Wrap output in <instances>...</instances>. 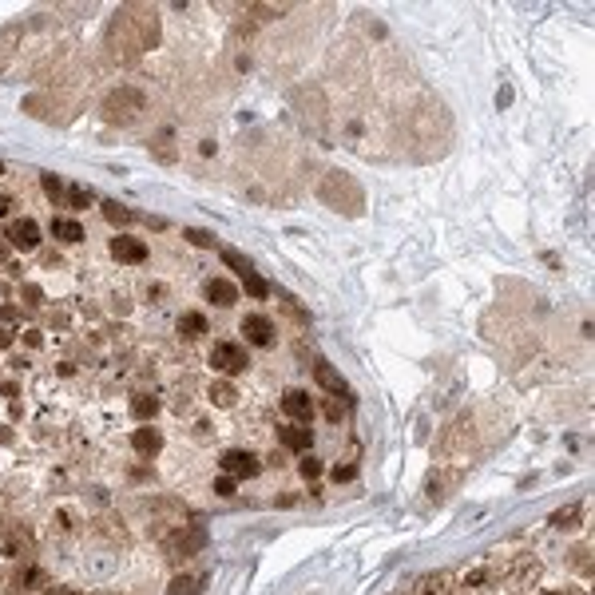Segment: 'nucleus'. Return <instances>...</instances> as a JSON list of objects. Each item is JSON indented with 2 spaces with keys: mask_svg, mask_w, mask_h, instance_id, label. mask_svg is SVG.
I'll use <instances>...</instances> for the list:
<instances>
[{
  "mask_svg": "<svg viewBox=\"0 0 595 595\" xmlns=\"http://www.w3.org/2000/svg\"><path fill=\"white\" fill-rule=\"evenodd\" d=\"M222 472L235 476V480H250V476L262 472V460L246 453V449H231V453H222Z\"/></svg>",
  "mask_w": 595,
  "mask_h": 595,
  "instance_id": "obj_1",
  "label": "nucleus"
},
{
  "mask_svg": "<svg viewBox=\"0 0 595 595\" xmlns=\"http://www.w3.org/2000/svg\"><path fill=\"white\" fill-rule=\"evenodd\" d=\"M210 365H215L219 374H242V369H246V349L235 346V342H222V346H215V353H210Z\"/></svg>",
  "mask_w": 595,
  "mask_h": 595,
  "instance_id": "obj_2",
  "label": "nucleus"
},
{
  "mask_svg": "<svg viewBox=\"0 0 595 595\" xmlns=\"http://www.w3.org/2000/svg\"><path fill=\"white\" fill-rule=\"evenodd\" d=\"M242 337L246 342H254L258 349H270L278 342L274 326H270V318H262V314H250V318H242Z\"/></svg>",
  "mask_w": 595,
  "mask_h": 595,
  "instance_id": "obj_3",
  "label": "nucleus"
},
{
  "mask_svg": "<svg viewBox=\"0 0 595 595\" xmlns=\"http://www.w3.org/2000/svg\"><path fill=\"white\" fill-rule=\"evenodd\" d=\"M111 258H115V262L135 266V262L147 258V246H143L139 238H131V235H119V238H111Z\"/></svg>",
  "mask_w": 595,
  "mask_h": 595,
  "instance_id": "obj_4",
  "label": "nucleus"
},
{
  "mask_svg": "<svg viewBox=\"0 0 595 595\" xmlns=\"http://www.w3.org/2000/svg\"><path fill=\"white\" fill-rule=\"evenodd\" d=\"M8 242H12L16 250H36L40 246V226L32 219H16L12 226H8Z\"/></svg>",
  "mask_w": 595,
  "mask_h": 595,
  "instance_id": "obj_5",
  "label": "nucleus"
},
{
  "mask_svg": "<svg viewBox=\"0 0 595 595\" xmlns=\"http://www.w3.org/2000/svg\"><path fill=\"white\" fill-rule=\"evenodd\" d=\"M282 409H286V417H290V421H298V425H305V421L314 417V401H310V393H302V389H286Z\"/></svg>",
  "mask_w": 595,
  "mask_h": 595,
  "instance_id": "obj_6",
  "label": "nucleus"
},
{
  "mask_svg": "<svg viewBox=\"0 0 595 595\" xmlns=\"http://www.w3.org/2000/svg\"><path fill=\"white\" fill-rule=\"evenodd\" d=\"M314 374H318L321 389H326V393H333L337 401H346V397H349V381L337 374V369H333L330 361H318V365H314Z\"/></svg>",
  "mask_w": 595,
  "mask_h": 595,
  "instance_id": "obj_7",
  "label": "nucleus"
},
{
  "mask_svg": "<svg viewBox=\"0 0 595 595\" xmlns=\"http://www.w3.org/2000/svg\"><path fill=\"white\" fill-rule=\"evenodd\" d=\"M207 298L215 305H235L238 302V290H235V282H231V278H210V282H207Z\"/></svg>",
  "mask_w": 595,
  "mask_h": 595,
  "instance_id": "obj_8",
  "label": "nucleus"
},
{
  "mask_svg": "<svg viewBox=\"0 0 595 595\" xmlns=\"http://www.w3.org/2000/svg\"><path fill=\"white\" fill-rule=\"evenodd\" d=\"M131 444H135V453H139V457H155V453H159V444H163V437H159V429L143 425V429H135Z\"/></svg>",
  "mask_w": 595,
  "mask_h": 595,
  "instance_id": "obj_9",
  "label": "nucleus"
},
{
  "mask_svg": "<svg viewBox=\"0 0 595 595\" xmlns=\"http://www.w3.org/2000/svg\"><path fill=\"white\" fill-rule=\"evenodd\" d=\"M282 444H286V449H294V453H310L314 437H310V429H305V425H282Z\"/></svg>",
  "mask_w": 595,
  "mask_h": 595,
  "instance_id": "obj_10",
  "label": "nucleus"
},
{
  "mask_svg": "<svg viewBox=\"0 0 595 595\" xmlns=\"http://www.w3.org/2000/svg\"><path fill=\"white\" fill-rule=\"evenodd\" d=\"M52 235L60 238V242H80V238H83V226L76 219H56L52 222Z\"/></svg>",
  "mask_w": 595,
  "mask_h": 595,
  "instance_id": "obj_11",
  "label": "nucleus"
},
{
  "mask_svg": "<svg viewBox=\"0 0 595 595\" xmlns=\"http://www.w3.org/2000/svg\"><path fill=\"white\" fill-rule=\"evenodd\" d=\"M222 262L231 266V270H235L238 278H250V274H258V270H254V262H250L246 254H238V250H222Z\"/></svg>",
  "mask_w": 595,
  "mask_h": 595,
  "instance_id": "obj_12",
  "label": "nucleus"
},
{
  "mask_svg": "<svg viewBox=\"0 0 595 595\" xmlns=\"http://www.w3.org/2000/svg\"><path fill=\"white\" fill-rule=\"evenodd\" d=\"M210 401L226 409V405H235V401H238V389L231 385V381H215V385H210Z\"/></svg>",
  "mask_w": 595,
  "mask_h": 595,
  "instance_id": "obj_13",
  "label": "nucleus"
},
{
  "mask_svg": "<svg viewBox=\"0 0 595 595\" xmlns=\"http://www.w3.org/2000/svg\"><path fill=\"white\" fill-rule=\"evenodd\" d=\"M179 333H183V337H199V333H207V318H203V314H183V318H179Z\"/></svg>",
  "mask_w": 595,
  "mask_h": 595,
  "instance_id": "obj_14",
  "label": "nucleus"
},
{
  "mask_svg": "<svg viewBox=\"0 0 595 595\" xmlns=\"http://www.w3.org/2000/svg\"><path fill=\"white\" fill-rule=\"evenodd\" d=\"M199 587H203V583L194 580V576H179V580H171L167 595H199Z\"/></svg>",
  "mask_w": 595,
  "mask_h": 595,
  "instance_id": "obj_15",
  "label": "nucleus"
},
{
  "mask_svg": "<svg viewBox=\"0 0 595 595\" xmlns=\"http://www.w3.org/2000/svg\"><path fill=\"white\" fill-rule=\"evenodd\" d=\"M103 210H108V219L115 222V226H127V222L135 219V215H131L124 203H115V199H108V203H103Z\"/></svg>",
  "mask_w": 595,
  "mask_h": 595,
  "instance_id": "obj_16",
  "label": "nucleus"
},
{
  "mask_svg": "<svg viewBox=\"0 0 595 595\" xmlns=\"http://www.w3.org/2000/svg\"><path fill=\"white\" fill-rule=\"evenodd\" d=\"M242 290H246L250 298H266V294H270V286H266V278L250 274V278H242Z\"/></svg>",
  "mask_w": 595,
  "mask_h": 595,
  "instance_id": "obj_17",
  "label": "nucleus"
},
{
  "mask_svg": "<svg viewBox=\"0 0 595 595\" xmlns=\"http://www.w3.org/2000/svg\"><path fill=\"white\" fill-rule=\"evenodd\" d=\"M298 472H302L305 480H318V476H321V460H318V457H302Z\"/></svg>",
  "mask_w": 595,
  "mask_h": 595,
  "instance_id": "obj_18",
  "label": "nucleus"
},
{
  "mask_svg": "<svg viewBox=\"0 0 595 595\" xmlns=\"http://www.w3.org/2000/svg\"><path fill=\"white\" fill-rule=\"evenodd\" d=\"M155 413H159V401H155V397H147V393L135 397V417H155Z\"/></svg>",
  "mask_w": 595,
  "mask_h": 595,
  "instance_id": "obj_19",
  "label": "nucleus"
},
{
  "mask_svg": "<svg viewBox=\"0 0 595 595\" xmlns=\"http://www.w3.org/2000/svg\"><path fill=\"white\" fill-rule=\"evenodd\" d=\"M68 199H72V207H92V191L87 187H68Z\"/></svg>",
  "mask_w": 595,
  "mask_h": 595,
  "instance_id": "obj_20",
  "label": "nucleus"
},
{
  "mask_svg": "<svg viewBox=\"0 0 595 595\" xmlns=\"http://www.w3.org/2000/svg\"><path fill=\"white\" fill-rule=\"evenodd\" d=\"M441 587H449V580H444V576H429V580L421 583V592H417V595H437Z\"/></svg>",
  "mask_w": 595,
  "mask_h": 595,
  "instance_id": "obj_21",
  "label": "nucleus"
},
{
  "mask_svg": "<svg viewBox=\"0 0 595 595\" xmlns=\"http://www.w3.org/2000/svg\"><path fill=\"white\" fill-rule=\"evenodd\" d=\"M44 191H48V199L60 203V199H64V183L56 179V175H44Z\"/></svg>",
  "mask_w": 595,
  "mask_h": 595,
  "instance_id": "obj_22",
  "label": "nucleus"
},
{
  "mask_svg": "<svg viewBox=\"0 0 595 595\" xmlns=\"http://www.w3.org/2000/svg\"><path fill=\"white\" fill-rule=\"evenodd\" d=\"M235 485H238L235 476H226V472H222L219 480H215V492H219V496H235Z\"/></svg>",
  "mask_w": 595,
  "mask_h": 595,
  "instance_id": "obj_23",
  "label": "nucleus"
},
{
  "mask_svg": "<svg viewBox=\"0 0 595 595\" xmlns=\"http://www.w3.org/2000/svg\"><path fill=\"white\" fill-rule=\"evenodd\" d=\"M187 242H194V246H215V235H210V231H187Z\"/></svg>",
  "mask_w": 595,
  "mask_h": 595,
  "instance_id": "obj_24",
  "label": "nucleus"
},
{
  "mask_svg": "<svg viewBox=\"0 0 595 595\" xmlns=\"http://www.w3.org/2000/svg\"><path fill=\"white\" fill-rule=\"evenodd\" d=\"M326 417H330V421H342V417H346L342 401H326Z\"/></svg>",
  "mask_w": 595,
  "mask_h": 595,
  "instance_id": "obj_25",
  "label": "nucleus"
},
{
  "mask_svg": "<svg viewBox=\"0 0 595 595\" xmlns=\"http://www.w3.org/2000/svg\"><path fill=\"white\" fill-rule=\"evenodd\" d=\"M576 520H580V512H576V508H564V512L555 516V524L564 528V524H576Z\"/></svg>",
  "mask_w": 595,
  "mask_h": 595,
  "instance_id": "obj_26",
  "label": "nucleus"
},
{
  "mask_svg": "<svg viewBox=\"0 0 595 595\" xmlns=\"http://www.w3.org/2000/svg\"><path fill=\"white\" fill-rule=\"evenodd\" d=\"M349 476H353V469H349V464H337V469H333V480H337V485H346Z\"/></svg>",
  "mask_w": 595,
  "mask_h": 595,
  "instance_id": "obj_27",
  "label": "nucleus"
},
{
  "mask_svg": "<svg viewBox=\"0 0 595 595\" xmlns=\"http://www.w3.org/2000/svg\"><path fill=\"white\" fill-rule=\"evenodd\" d=\"M0 444H12V429L8 425H0Z\"/></svg>",
  "mask_w": 595,
  "mask_h": 595,
  "instance_id": "obj_28",
  "label": "nucleus"
},
{
  "mask_svg": "<svg viewBox=\"0 0 595 595\" xmlns=\"http://www.w3.org/2000/svg\"><path fill=\"white\" fill-rule=\"evenodd\" d=\"M12 210V199H0V215H8Z\"/></svg>",
  "mask_w": 595,
  "mask_h": 595,
  "instance_id": "obj_29",
  "label": "nucleus"
},
{
  "mask_svg": "<svg viewBox=\"0 0 595 595\" xmlns=\"http://www.w3.org/2000/svg\"><path fill=\"white\" fill-rule=\"evenodd\" d=\"M0 175H4V163H0Z\"/></svg>",
  "mask_w": 595,
  "mask_h": 595,
  "instance_id": "obj_30",
  "label": "nucleus"
}]
</instances>
